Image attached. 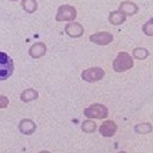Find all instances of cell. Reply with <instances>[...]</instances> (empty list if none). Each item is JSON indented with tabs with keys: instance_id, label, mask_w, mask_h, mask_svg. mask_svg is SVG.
Segmentation results:
<instances>
[{
	"instance_id": "1",
	"label": "cell",
	"mask_w": 153,
	"mask_h": 153,
	"mask_svg": "<svg viewBox=\"0 0 153 153\" xmlns=\"http://www.w3.org/2000/svg\"><path fill=\"white\" fill-rule=\"evenodd\" d=\"M13 73V60L12 58L0 51V81L8 79Z\"/></svg>"
},
{
	"instance_id": "2",
	"label": "cell",
	"mask_w": 153,
	"mask_h": 153,
	"mask_svg": "<svg viewBox=\"0 0 153 153\" xmlns=\"http://www.w3.org/2000/svg\"><path fill=\"white\" fill-rule=\"evenodd\" d=\"M132 65H134L132 58L126 52H120L117 58L115 59L114 62V68L116 71H118V72L126 71V70L131 68Z\"/></svg>"
},
{
	"instance_id": "3",
	"label": "cell",
	"mask_w": 153,
	"mask_h": 153,
	"mask_svg": "<svg viewBox=\"0 0 153 153\" xmlns=\"http://www.w3.org/2000/svg\"><path fill=\"white\" fill-rule=\"evenodd\" d=\"M76 15V12L72 6H62L57 14V20H73Z\"/></svg>"
},
{
	"instance_id": "4",
	"label": "cell",
	"mask_w": 153,
	"mask_h": 153,
	"mask_svg": "<svg viewBox=\"0 0 153 153\" xmlns=\"http://www.w3.org/2000/svg\"><path fill=\"white\" fill-rule=\"evenodd\" d=\"M118 10L126 14V16H132L139 12V7L137 4H134L132 1H123V2H121Z\"/></svg>"
},
{
	"instance_id": "5",
	"label": "cell",
	"mask_w": 153,
	"mask_h": 153,
	"mask_svg": "<svg viewBox=\"0 0 153 153\" xmlns=\"http://www.w3.org/2000/svg\"><path fill=\"white\" fill-rule=\"evenodd\" d=\"M126 20V14H124L122 10H115L109 14V22L115 26H120Z\"/></svg>"
},
{
	"instance_id": "6",
	"label": "cell",
	"mask_w": 153,
	"mask_h": 153,
	"mask_svg": "<svg viewBox=\"0 0 153 153\" xmlns=\"http://www.w3.org/2000/svg\"><path fill=\"white\" fill-rule=\"evenodd\" d=\"M91 39L97 44H108L113 41V35L109 33H97L95 35H92Z\"/></svg>"
},
{
	"instance_id": "7",
	"label": "cell",
	"mask_w": 153,
	"mask_h": 153,
	"mask_svg": "<svg viewBox=\"0 0 153 153\" xmlns=\"http://www.w3.org/2000/svg\"><path fill=\"white\" fill-rule=\"evenodd\" d=\"M66 31L71 36H80L82 34V27L79 23H71L66 27Z\"/></svg>"
},
{
	"instance_id": "8",
	"label": "cell",
	"mask_w": 153,
	"mask_h": 153,
	"mask_svg": "<svg viewBox=\"0 0 153 153\" xmlns=\"http://www.w3.org/2000/svg\"><path fill=\"white\" fill-rule=\"evenodd\" d=\"M143 33L146 35V36H153V18L150 19L147 22H145L143 26Z\"/></svg>"
},
{
	"instance_id": "9",
	"label": "cell",
	"mask_w": 153,
	"mask_h": 153,
	"mask_svg": "<svg viewBox=\"0 0 153 153\" xmlns=\"http://www.w3.org/2000/svg\"><path fill=\"white\" fill-rule=\"evenodd\" d=\"M134 58H137V59H144V58H146L149 56V52H147L146 49L137 48L134 50Z\"/></svg>"
},
{
	"instance_id": "10",
	"label": "cell",
	"mask_w": 153,
	"mask_h": 153,
	"mask_svg": "<svg viewBox=\"0 0 153 153\" xmlns=\"http://www.w3.org/2000/svg\"><path fill=\"white\" fill-rule=\"evenodd\" d=\"M23 7L26 8V10H29V12H33V10H35L36 5H35L34 0H25V2H23Z\"/></svg>"
}]
</instances>
